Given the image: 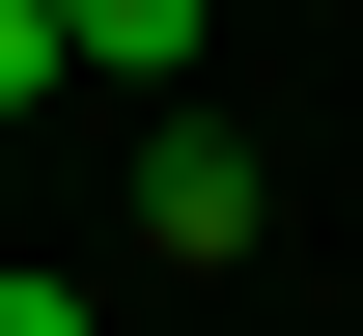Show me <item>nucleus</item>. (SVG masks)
I'll return each instance as SVG.
<instances>
[{
  "instance_id": "nucleus-2",
  "label": "nucleus",
  "mask_w": 363,
  "mask_h": 336,
  "mask_svg": "<svg viewBox=\"0 0 363 336\" xmlns=\"http://www.w3.org/2000/svg\"><path fill=\"white\" fill-rule=\"evenodd\" d=\"M196 28H224V0H56V56H84V85H196Z\"/></svg>"
},
{
  "instance_id": "nucleus-1",
  "label": "nucleus",
  "mask_w": 363,
  "mask_h": 336,
  "mask_svg": "<svg viewBox=\"0 0 363 336\" xmlns=\"http://www.w3.org/2000/svg\"><path fill=\"white\" fill-rule=\"evenodd\" d=\"M252 224H279V168L224 141V112H168V141H140V252H196V281H224Z\"/></svg>"
},
{
  "instance_id": "nucleus-3",
  "label": "nucleus",
  "mask_w": 363,
  "mask_h": 336,
  "mask_svg": "<svg viewBox=\"0 0 363 336\" xmlns=\"http://www.w3.org/2000/svg\"><path fill=\"white\" fill-rule=\"evenodd\" d=\"M56 85H84V56H56V0H0V112H56Z\"/></svg>"
},
{
  "instance_id": "nucleus-4",
  "label": "nucleus",
  "mask_w": 363,
  "mask_h": 336,
  "mask_svg": "<svg viewBox=\"0 0 363 336\" xmlns=\"http://www.w3.org/2000/svg\"><path fill=\"white\" fill-rule=\"evenodd\" d=\"M0 336H84V281H28V252H0Z\"/></svg>"
}]
</instances>
